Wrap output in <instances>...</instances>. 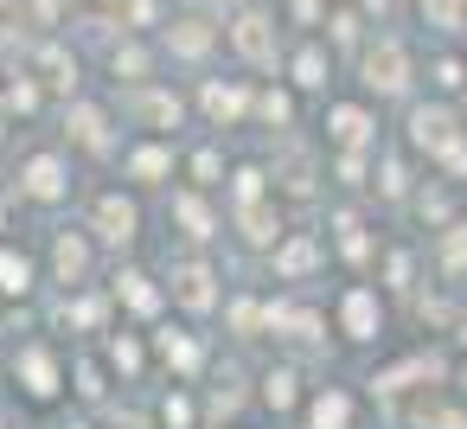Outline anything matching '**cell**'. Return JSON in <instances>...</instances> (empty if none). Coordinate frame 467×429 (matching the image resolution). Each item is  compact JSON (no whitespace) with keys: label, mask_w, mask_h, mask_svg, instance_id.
<instances>
[{"label":"cell","mask_w":467,"mask_h":429,"mask_svg":"<svg viewBox=\"0 0 467 429\" xmlns=\"http://www.w3.org/2000/svg\"><path fill=\"white\" fill-rule=\"evenodd\" d=\"M365 84L384 90V97L410 84V65H403V46H397V39H378V46L365 52Z\"/></svg>","instance_id":"1"},{"label":"cell","mask_w":467,"mask_h":429,"mask_svg":"<svg viewBox=\"0 0 467 429\" xmlns=\"http://www.w3.org/2000/svg\"><path fill=\"white\" fill-rule=\"evenodd\" d=\"M231 46H237L250 65H269V58H275V33H269L263 14H237V20H231Z\"/></svg>","instance_id":"2"},{"label":"cell","mask_w":467,"mask_h":429,"mask_svg":"<svg viewBox=\"0 0 467 429\" xmlns=\"http://www.w3.org/2000/svg\"><path fill=\"white\" fill-rule=\"evenodd\" d=\"M422 20L441 26V33H454V26L467 20V0H422Z\"/></svg>","instance_id":"3"},{"label":"cell","mask_w":467,"mask_h":429,"mask_svg":"<svg viewBox=\"0 0 467 429\" xmlns=\"http://www.w3.org/2000/svg\"><path fill=\"white\" fill-rule=\"evenodd\" d=\"M295 84H307V90H314V84H327V58H320L314 46H307V52L295 58Z\"/></svg>","instance_id":"4"},{"label":"cell","mask_w":467,"mask_h":429,"mask_svg":"<svg viewBox=\"0 0 467 429\" xmlns=\"http://www.w3.org/2000/svg\"><path fill=\"white\" fill-rule=\"evenodd\" d=\"M103 231H109V237H135V212L109 199V205H103Z\"/></svg>","instance_id":"5"},{"label":"cell","mask_w":467,"mask_h":429,"mask_svg":"<svg viewBox=\"0 0 467 429\" xmlns=\"http://www.w3.org/2000/svg\"><path fill=\"white\" fill-rule=\"evenodd\" d=\"M205 282H212L205 269H186V276H180V301H192V308H205V301H212V288H205Z\"/></svg>","instance_id":"6"},{"label":"cell","mask_w":467,"mask_h":429,"mask_svg":"<svg viewBox=\"0 0 467 429\" xmlns=\"http://www.w3.org/2000/svg\"><path fill=\"white\" fill-rule=\"evenodd\" d=\"M314 429H346V397H320L314 403Z\"/></svg>","instance_id":"7"},{"label":"cell","mask_w":467,"mask_h":429,"mask_svg":"<svg viewBox=\"0 0 467 429\" xmlns=\"http://www.w3.org/2000/svg\"><path fill=\"white\" fill-rule=\"evenodd\" d=\"M333 135H339V141H365V116H358V110H339V116H333Z\"/></svg>","instance_id":"8"},{"label":"cell","mask_w":467,"mask_h":429,"mask_svg":"<svg viewBox=\"0 0 467 429\" xmlns=\"http://www.w3.org/2000/svg\"><path fill=\"white\" fill-rule=\"evenodd\" d=\"M26 180H33V193H58V161H33Z\"/></svg>","instance_id":"9"},{"label":"cell","mask_w":467,"mask_h":429,"mask_svg":"<svg viewBox=\"0 0 467 429\" xmlns=\"http://www.w3.org/2000/svg\"><path fill=\"white\" fill-rule=\"evenodd\" d=\"M26 378H33V391H39V397L52 391V365H46L39 352H26Z\"/></svg>","instance_id":"10"},{"label":"cell","mask_w":467,"mask_h":429,"mask_svg":"<svg viewBox=\"0 0 467 429\" xmlns=\"http://www.w3.org/2000/svg\"><path fill=\"white\" fill-rule=\"evenodd\" d=\"M205 103H212V116H231V110H237L244 97H237V90H218V84H212V90H205Z\"/></svg>","instance_id":"11"},{"label":"cell","mask_w":467,"mask_h":429,"mask_svg":"<svg viewBox=\"0 0 467 429\" xmlns=\"http://www.w3.org/2000/svg\"><path fill=\"white\" fill-rule=\"evenodd\" d=\"M0 288H26V263H14V256H0Z\"/></svg>","instance_id":"12"}]
</instances>
